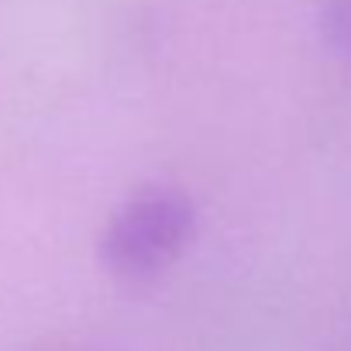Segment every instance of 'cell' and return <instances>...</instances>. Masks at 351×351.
Here are the masks:
<instances>
[{
    "label": "cell",
    "instance_id": "1",
    "mask_svg": "<svg viewBox=\"0 0 351 351\" xmlns=\"http://www.w3.org/2000/svg\"><path fill=\"white\" fill-rule=\"evenodd\" d=\"M197 210L172 186H148L128 197L104 228L100 262L117 279H152L180 258L193 238Z\"/></svg>",
    "mask_w": 351,
    "mask_h": 351
},
{
    "label": "cell",
    "instance_id": "2",
    "mask_svg": "<svg viewBox=\"0 0 351 351\" xmlns=\"http://www.w3.org/2000/svg\"><path fill=\"white\" fill-rule=\"evenodd\" d=\"M320 25L334 56L351 66V0H320Z\"/></svg>",
    "mask_w": 351,
    "mask_h": 351
},
{
    "label": "cell",
    "instance_id": "3",
    "mask_svg": "<svg viewBox=\"0 0 351 351\" xmlns=\"http://www.w3.org/2000/svg\"><path fill=\"white\" fill-rule=\"evenodd\" d=\"M38 351H66V348H38Z\"/></svg>",
    "mask_w": 351,
    "mask_h": 351
}]
</instances>
